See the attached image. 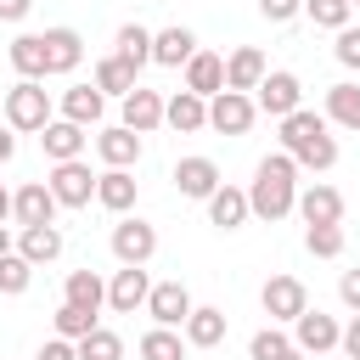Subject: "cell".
<instances>
[{
    "label": "cell",
    "mask_w": 360,
    "mask_h": 360,
    "mask_svg": "<svg viewBox=\"0 0 360 360\" xmlns=\"http://www.w3.org/2000/svg\"><path fill=\"white\" fill-rule=\"evenodd\" d=\"M79 360H124V338L107 332V326H96L90 338H79Z\"/></svg>",
    "instance_id": "cell-39"
},
{
    "label": "cell",
    "mask_w": 360,
    "mask_h": 360,
    "mask_svg": "<svg viewBox=\"0 0 360 360\" xmlns=\"http://www.w3.org/2000/svg\"><path fill=\"white\" fill-rule=\"evenodd\" d=\"M332 56L349 68V73H360V28L349 22V28H338V45H332Z\"/></svg>",
    "instance_id": "cell-40"
},
{
    "label": "cell",
    "mask_w": 360,
    "mask_h": 360,
    "mask_svg": "<svg viewBox=\"0 0 360 360\" xmlns=\"http://www.w3.org/2000/svg\"><path fill=\"white\" fill-rule=\"evenodd\" d=\"M186 90L219 96V90H225V56H219V51H197V56L186 62Z\"/></svg>",
    "instance_id": "cell-28"
},
{
    "label": "cell",
    "mask_w": 360,
    "mask_h": 360,
    "mask_svg": "<svg viewBox=\"0 0 360 360\" xmlns=\"http://www.w3.org/2000/svg\"><path fill=\"white\" fill-rule=\"evenodd\" d=\"M259 17L281 28V22H292V17H304V0H259Z\"/></svg>",
    "instance_id": "cell-41"
},
{
    "label": "cell",
    "mask_w": 360,
    "mask_h": 360,
    "mask_svg": "<svg viewBox=\"0 0 360 360\" xmlns=\"http://www.w3.org/2000/svg\"><path fill=\"white\" fill-rule=\"evenodd\" d=\"M135 84H141V73H135L124 56H101V62H96V90H101V96H118V101H124Z\"/></svg>",
    "instance_id": "cell-32"
},
{
    "label": "cell",
    "mask_w": 360,
    "mask_h": 360,
    "mask_svg": "<svg viewBox=\"0 0 360 360\" xmlns=\"http://www.w3.org/2000/svg\"><path fill=\"white\" fill-rule=\"evenodd\" d=\"M34 270H39V264H28V259L11 248V253L0 259V292H6V298H22V292H28V281H34Z\"/></svg>",
    "instance_id": "cell-34"
},
{
    "label": "cell",
    "mask_w": 360,
    "mask_h": 360,
    "mask_svg": "<svg viewBox=\"0 0 360 360\" xmlns=\"http://www.w3.org/2000/svg\"><path fill=\"white\" fill-rule=\"evenodd\" d=\"M6 219H11V191L0 186V225H6Z\"/></svg>",
    "instance_id": "cell-47"
},
{
    "label": "cell",
    "mask_w": 360,
    "mask_h": 360,
    "mask_svg": "<svg viewBox=\"0 0 360 360\" xmlns=\"http://www.w3.org/2000/svg\"><path fill=\"white\" fill-rule=\"evenodd\" d=\"M253 101H259V112H270V118L281 124L287 112H298V107H304V84H298V73H292V68H270V73H264V84L253 90Z\"/></svg>",
    "instance_id": "cell-7"
},
{
    "label": "cell",
    "mask_w": 360,
    "mask_h": 360,
    "mask_svg": "<svg viewBox=\"0 0 360 360\" xmlns=\"http://www.w3.org/2000/svg\"><path fill=\"white\" fill-rule=\"evenodd\" d=\"M39 146H45V158H51V163H68V158H84L90 129H84V124H73V118H51V124L39 129Z\"/></svg>",
    "instance_id": "cell-16"
},
{
    "label": "cell",
    "mask_w": 360,
    "mask_h": 360,
    "mask_svg": "<svg viewBox=\"0 0 360 360\" xmlns=\"http://www.w3.org/2000/svg\"><path fill=\"white\" fill-rule=\"evenodd\" d=\"M84 62V34L79 28H45V79H68Z\"/></svg>",
    "instance_id": "cell-12"
},
{
    "label": "cell",
    "mask_w": 360,
    "mask_h": 360,
    "mask_svg": "<svg viewBox=\"0 0 360 360\" xmlns=\"http://www.w3.org/2000/svg\"><path fill=\"white\" fill-rule=\"evenodd\" d=\"M259 304H264V315H270L276 326H292V321L309 309V287H304L298 276H270V281L259 287Z\"/></svg>",
    "instance_id": "cell-6"
},
{
    "label": "cell",
    "mask_w": 360,
    "mask_h": 360,
    "mask_svg": "<svg viewBox=\"0 0 360 360\" xmlns=\"http://www.w3.org/2000/svg\"><path fill=\"white\" fill-rule=\"evenodd\" d=\"M253 118H259V101H253L248 90H219V96H208V129H219V135H248Z\"/></svg>",
    "instance_id": "cell-8"
},
{
    "label": "cell",
    "mask_w": 360,
    "mask_h": 360,
    "mask_svg": "<svg viewBox=\"0 0 360 360\" xmlns=\"http://www.w3.org/2000/svg\"><path fill=\"white\" fill-rule=\"evenodd\" d=\"M51 321H56V338H73V343H79V338H90V332L101 326V315L79 309V304H62V309H56Z\"/></svg>",
    "instance_id": "cell-36"
},
{
    "label": "cell",
    "mask_w": 360,
    "mask_h": 360,
    "mask_svg": "<svg viewBox=\"0 0 360 360\" xmlns=\"http://www.w3.org/2000/svg\"><path fill=\"white\" fill-rule=\"evenodd\" d=\"M343 225H304V248L315 253V259H338L343 253Z\"/></svg>",
    "instance_id": "cell-37"
},
{
    "label": "cell",
    "mask_w": 360,
    "mask_h": 360,
    "mask_svg": "<svg viewBox=\"0 0 360 360\" xmlns=\"http://www.w3.org/2000/svg\"><path fill=\"white\" fill-rule=\"evenodd\" d=\"M219 186H225V180H219V163H214V158L191 152V158H180V163H174V191H180V197H197V202H208Z\"/></svg>",
    "instance_id": "cell-13"
},
{
    "label": "cell",
    "mask_w": 360,
    "mask_h": 360,
    "mask_svg": "<svg viewBox=\"0 0 360 360\" xmlns=\"http://www.w3.org/2000/svg\"><path fill=\"white\" fill-rule=\"evenodd\" d=\"M135 197H141L135 169H101V180H96V202H101L107 214H129Z\"/></svg>",
    "instance_id": "cell-22"
},
{
    "label": "cell",
    "mask_w": 360,
    "mask_h": 360,
    "mask_svg": "<svg viewBox=\"0 0 360 360\" xmlns=\"http://www.w3.org/2000/svg\"><path fill=\"white\" fill-rule=\"evenodd\" d=\"M276 360H309V354H304V349L292 343V349H287V354H276Z\"/></svg>",
    "instance_id": "cell-49"
},
{
    "label": "cell",
    "mask_w": 360,
    "mask_h": 360,
    "mask_svg": "<svg viewBox=\"0 0 360 360\" xmlns=\"http://www.w3.org/2000/svg\"><path fill=\"white\" fill-rule=\"evenodd\" d=\"M56 191H51V180H28V186H17L11 191V219L17 225H56Z\"/></svg>",
    "instance_id": "cell-10"
},
{
    "label": "cell",
    "mask_w": 360,
    "mask_h": 360,
    "mask_svg": "<svg viewBox=\"0 0 360 360\" xmlns=\"http://www.w3.org/2000/svg\"><path fill=\"white\" fill-rule=\"evenodd\" d=\"M17 253H22L28 264L62 259V225H17Z\"/></svg>",
    "instance_id": "cell-26"
},
{
    "label": "cell",
    "mask_w": 360,
    "mask_h": 360,
    "mask_svg": "<svg viewBox=\"0 0 360 360\" xmlns=\"http://www.w3.org/2000/svg\"><path fill=\"white\" fill-rule=\"evenodd\" d=\"M51 118H56V107H51L45 79H17V84L6 90V124H11L17 135H39Z\"/></svg>",
    "instance_id": "cell-3"
},
{
    "label": "cell",
    "mask_w": 360,
    "mask_h": 360,
    "mask_svg": "<svg viewBox=\"0 0 360 360\" xmlns=\"http://www.w3.org/2000/svg\"><path fill=\"white\" fill-rule=\"evenodd\" d=\"M287 349H292V338H287L276 321H270V326H259V332L248 338V360H276V354H287Z\"/></svg>",
    "instance_id": "cell-38"
},
{
    "label": "cell",
    "mask_w": 360,
    "mask_h": 360,
    "mask_svg": "<svg viewBox=\"0 0 360 360\" xmlns=\"http://www.w3.org/2000/svg\"><path fill=\"white\" fill-rule=\"evenodd\" d=\"M338 349H343L349 360H360V309L349 315V326H343V338H338Z\"/></svg>",
    "instance_id": "cell-44"
},
{
    "label": "cell",
    "mask_w": 360,
    "mask_h": 360,
    "mask_svg": "<svg viewBox=\"0 0 360 360\" xmlns=\"http://www.w3.org/2000/svg\"><path fill=\"white\" fill-rule=\"evenodd\" d=\"M264 73H270V62H264V51L259 45H236L231 56H225V90H259L264 84Z\"/></svg>",
    "instance_id": "cell-20"
},
{
    "label": "cell",
    "mask_w": 360,
    "mask_h": 360,
    "mask_svg": "<svg viewBox=\"0 0 360 360\" xmlns=\"http://www.w3.org/2000/svg\"><path fill=\"white\" fill-rule=\"evenodd\" d=\"M349 6H354V11H360V0H349Z\"/></svg>",
    "instance_id": "cell-50"
},
{
    "label": "cell",
    "mask_w": 360,
    "mask_h": 360,
    "mask_svg": "<svg viewBox=\"0 0 360 360\" xmlns=\"http://www.w3.org/2000/svg\"><path fill=\"white\" fill-rule=\"evenodd\" d=\"M338 338H343V326H338V315H326V309H304V315L292 321V343H298L304 354H326V349H338Z\"/></svg>",
    "instance_id": "cell-15"
},
{
    "label": "cell",
    "mask_w": 360,
    "mask_h": 360,
    "mask_svg": "<svg viewBox=\"0 0 360 360\" xmlns=\"http://www.w3.org/2000/svg\"><path fill=\"white\" fill-rule=\"evenodd\" d=\"M338 298H343L349 315L360 309V270H343V276H338Z\"/></svg>",
    "instance_id": "cell-42"
},
{
    "label": "cell",
    "mask_w": 360,
    "mask_h": 360,
    "mask_svg": "<svg viewBox=\"0 0 360 360\" xmlns=\"http://www.w3.org/2000/svg\"><path fill=\"white\" fill-rule=\"evenodd\" d=\"M186 332L180 326H152V332H141V343H135V354L141 360H186Z\"/></svg>",
    "instance_id": "cell-30"
},
{
    "label": "cell",
    "mask_w": 360,
    "mask_h": 360,
    "mask_svg": "<svg viewBox=\"0 0 360 360\" xmlns=\"http://www.w3.org/2000/svg\"><path fill=\"white\" fill-rule=\"evenodd\" d=\"M96 158L107 169H135L141 163V135L129 124H107V129H96Z\"/></svg>",
    "instance_id": "cell-17"
},
{
    "label": "cell",
    "mask_w": 360,
    "mask_h": 360,
    "mask_svg": "<svg viewBox=\"0 0 360 360\" xmlns=\"http://www.w3.org/2000/svg\"><path fill=\"white\" fill-rule=\"evenodd\" d=\"M112 259L118 264H152V253H158V225H146L141 214H118V225H112Z\"/></svg>",
    "instance_id": "cell-4"
},
{
    "label": "cell",
    "mask_w": 360,
    "mask_h": 360,
    "mask_svg": "<svg viewBox=\"0 0 360 360\" xmlns=\"http://www.w3.org/2000/svg\"><path fill=\"white\" fill-rule=\"evenodd\" d=\"M248 202H253V219H264V225L298 214V163H292L287 152H264V158L253 163Z\"/></svg>",
    "instance_id": "cell-1"
},
{
    "label": "cell",
    "mask_w": 360,
    "mask_h": 360,
    "mask_svg": "<svg viewBox=\"0 0 360 360\" xmlns=\"http://www.w3.org/2000/svg\"><path fill=\"white\" fill-rule=\"evenodd\" d=\"M6 56H11L17 79H45V34H17L6 45Z\"/></svg>",
    "instance_id": "cell-31"
},
{
    "label": "cell",
    "mask_w": 360,
    "mask_h": 360,
    "mask_svg": "<svg viewBox=\"0 0 360 360\" xmlns=\"http://www.w3.org/2000/svg\"><path fill=\"white\" fill-rule=\"evenodd\" d=\"M112 45H118L112 56H124V62H129L135 73H141V68L152 62V28H141V22H124V28L112 34Z\"/></svg>",
    "instance_id": "cell-33"
},
{
    "label": "cell",
    "mask_w": 360,
    "mask_h": 360,
    "mask_svg": "<svg viewBox=\"0 0 360 360\" xmlns=\"http://www.w3.org/2000/svg\"><path fill=\"white\" fill-rule=\"evenodd\" d=\"M146 292H152L146 264H118L112 281H107V309L112 315H135V309H146Z\"/></svg>",
    "instance_id": "cell-9"
},
{
    "label": "cell",
    "mask_w": 360,
    "mask_h": 360,
    "mask_svg": "<svg viewBox=\"0 0 360 360\" xmlns=\"http://www.w3.org/2000/svg\"><path fill=\"white\" fill-rule=\"evenodd\" d=\"M191 309H197V304H191V292H186L180 276H174V281H152V292H146V315H152V326H186Z\"/></svg>",
    "instance_id": "cell-11"
},
{
    "label": "cell",
    "mask_w": 360,
    "mask_h": 360,
    "mask_svg": "<svg viewBox=\"0 0 360 360\" xmlns=\"http://www.w3.org/2000/svg\"><path fill=\"white\" fill-rule=\"evenodd\" d=\"M186 343L191 349H219L225 343V332H231V321H225V309H214V304H197L191 315H186Z\"/></svg>",
    "instance_id": "cell-24"
},
{
    "label": "cell",
    "mask_w": 360,
    "mask_h": 360,
    "mask_svg": "<svg viewBox=\"0 0 360 360\" xmlns=\"http://www.w3.org/2000/svg\"><path fill=\"white\" fill-rule=\"evenodd\" d=\"M101 112H107V96L96 90V79H90V84H68V90L56 96V118H73V124H84V129H101Z\"/></svg>",
    "instance_id": "cell-14"
},
{
    "label": "cell",
    "mask_w": 360,
    "mask_h": 360,
    "mask_svg": "<svg viewBox=\"0 0 360 360\" xmlns=\"http://www.w3.org/2000/svg\"><path fill=\"white\" fill-rule=\"evenodd\" d=\"M51 191H56V202L62 208H90L96 202V180L101 174H90V163L84 158H68V163H51Z\"/></svg>",
    "instance_id": "cell-5"
},
{
    "label": "cell",
    "mask_w": 360,
    "mask_h": 360,
    "mask_svg": "<svg viewBox=\"0 0 360 360\" xmlns=\"http://www.w3.org/2000/svg\"><path fill=\"white\" fill-rule=\"evenodd\" d=\"M304 17H309L315 28H332V34H338V28L354 22V6H349V0H304Z\"/></svg>",
    "instance_id": "cell-35"
},
{
    "label": "cell",
    "mask_w": 360,
    "mask_h": 360,
    "mask_svg": "<svg viewBox=\"0 0 360 360\" xmlns=\"http://www.w3.org/2000/svg\"><path fill=\"white\" fill-rule=\"evenodd\" d=\"M62 304H79V309L101 315V309H107V281H101L96 270H68V281H62Z\"/></svg>",
    "instance_id": "cell-27"
},
{
    "label": "cell",
    "mask_w": 360,
    "mask_h": 360,
    "mask_svg": "<svg viewBox=\"0 0 360 360\" xmlns=\"http://www.w3.org/2000/svg\"><path fill=\"white\" fill-rule=\"evenodd\" d=\"M34 360H79V343H73V338H51Z\"/></svg>",
    "instance_id": "cell-43"
},
{
    "label": "cell",
    "mask_w": 360,
    "mask_h": 360,
    "mask_svg": "<svg viewBox=\"0 0 360 360\" xmlns=\"http://www.w3.org/2000/svg\"><path fill=\"white\" fill-rule=\"evenodd\" d=\"M163 124H169L174 135H197V129H208V96H197V90H174V96L163 101Z\"/></svg>",
    "instance_id": "cell-21"
},
{
    "label": "cell",
    "mask_w": 360,
    "mask_h": 360,
    "mask_svg": "<svg viewBox=\"0 0 360 360\" xmlns=\"http://www.w3.org/2000/svg\"><path fill=\"white\" fill-rule=\"evenodd\" d=\"M197 51H202V45H197V34H191L186 22H169V28L152 34V62H158V68H186Z\"/></svg>",
    "instance_id": "cell-19"
},
{
    "label": "cell",
    "mask_w": 360,
    "mask_h": 360,
    "mask_svg": "<svg viewBox=\"0 0 360 360\" xmlns=\"http://www.w3.org/2000/svg\"><path fill=\"white\" fill-rule=\"evenodd\" d=\"M321 112H326V124H338V129H354V135H360V84H354V79L332 84Z\"/></svg>",
    "instance_id": "cell-29"
},
{
    "label": "cell",
    "mask_w": 360,
    "mask_h": 360,
    "mask_svg": "<svg viewBox=\"0 0 360 360\" xmlns=\"http://www.w3.org/2000/svg\"><path fill=\"white\" fill-rule=\"evenodd\" d=\"M298 214H304V225H343V191L326 180L298 186Z\"/></svg>",
    "instance_id": "cell-18"
},
{
    "label": "cell",
    "mask_w": 360,
    "mask_h": 360,
    "mask_svg": "<svg viewBox=\"0 0 360 360\" xmlns=\"http://www.w3.org/2000/svg\"><path fill=\"white\" fill-rule=\"evenodd\" d=\"M11 158H17V129L6 124V129H0V163H11Z\"/></svg>",
    "instance_id": "cell-46"
},
{
    "label": "cell",
    "mask_w": 360,
    "mask_h": 360,
    "mask_svg": "<svg viewBox=\"0 0 360 360\" xmlns=\"http://www.w3.org/2000/svg\"><path fill=\"white\" fill-rule=\"evenodd\" d=\"M11 248H17V242H11V231H6V225H0V259H6V253H11Z\"/></svg>",
    "instance_id": "cell-48"
},
{
    "label": "cell",
    "mask_w": 360,
    "mask_h": 360,
    "mask_svg": "<svg viewBox=\"0 0 360 360\" xmlns=\"http://www.w3.org/2000/svg\"><path fill=\"white\" fill-rule=\"evenodd\" d=\"M34 11V0H0V22H22Z\"/></svg>",
    "instance_id": "cell-45"
},
{
    "label": "cell",
    "mask_w": 360,
    "mask_h": 360,
    "mask_svg": "<svg viewBox=\"0 0 360 360\" xmlns=\"http://www.w3.org/2000/svg\"><path fill=\"white\" fill-rule=\"evenodd\" d=\"M276 141H281V152H287L298 169H315V174H326V169L338 163V135H332L326 112H315V107H298V112H287Z\"/></svg>",
    "instance_id": "cell-2"
},
{
    "label": "cell",
    "mask_w": 360,
    "mask_h": 360,
    "mask_svg": "<svg viewBox=\"0 0 360 360\" xmlns=\"http://www.w3.org/2000/svg\"><path fill=\"white\" fill-rule=\"evenodd\" d=\"M248 219H253V202H248L242 186H219V191L208 197V225H219V231H242Z\"/></svg>",
    "instance_id": "cell-23"
},
{
    "label": "cell",
    "mask_w": 360,
    "mask_h": 360,
    "mask_svg": "<svg viewBox=\"0 0 360 360\" xmlns=\"http://www.w3.org/2000/svg\"><path fill=\"white\" fill-rule=\"evenodd\" d=\"M118 124H129L135 135H152V129L163 124V96L146 90V84H135V90L124 96V118H118Z\"/></svg>",
    "instance_id": "cell-25"
}]
</instances>
